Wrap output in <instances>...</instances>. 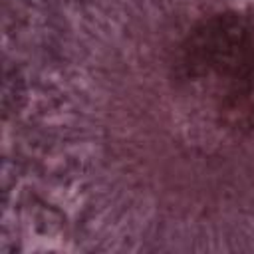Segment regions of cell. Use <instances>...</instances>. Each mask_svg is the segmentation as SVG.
<instances>
[{
	"label": "cell",
	"mask_w": 254,
	"mask_h": 254,
	"mask_svg": "<svg viewBox=\"0 0 254 254\" xmlns=\"http://www.w3.org/2000/svg\"><path fill=\"white\" fill-rule=\"evenodd\" d=\"M183 67L222 119L254 125V32L242 18L220 14L202 22L183 48Z\"/></svg>",
	"instance_id": "obj_1"
}]
</instances>
